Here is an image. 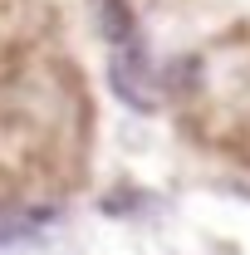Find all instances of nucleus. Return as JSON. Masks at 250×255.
<instances>
[{"label":"nucleus","instance_id":"obj_2","mask_svg":"<svg viewBox=\"0 0 250 255\" xmlns=\"http://www.w3.org/2000/svg\"><path fill=\"white\" fill-rule=\"evenodd\" d=\"M98 30H103L108 44L132 39V10H127L123 0H103V10H98Z\"/></svg>","mask_w":250,"mask_h":255},{"label":"nucleus","instance_id":"obj_1","mask_svg":"<svg viewBox=\"0 0 250 255\" xmlns=\"http://www.w3.org/2000/svg\"><path fill=\"white\" fill-rule=\"evenodd\" d=\"M108 79H113V94L123 98L127 108H157V79L152 64H147V49L137 39H123L113 44V59H108Z\"/></svg>","mask_w":250,"mask_h":255},{"label":"nucleus","instance_id":"obj_3","mask_svg":"<svg viewBox=\"0 0 250 255\" xmlns=\"http://www.w3.org/2000/svg\"><path fill=\"white\" fill-rule=\"evenodd\" d=\"M39 226V216H25V211H10L5 221H0V246L10 241V236H25V231H34Z\"/></svg>","mask_w":250,"mask_h":255}]
</instances>
